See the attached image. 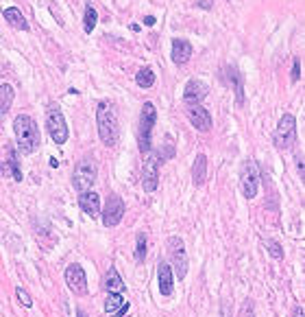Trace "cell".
<instances>
[{
  "label": "cell",
  "instance_id": "obj_1",
  "mask_svg": "<svg viewBox=\"0 0 305 317\" xmlns=\"http://www.w3.org/2000/svg\"><path fill=\"white\" fill-rule=\"evenodd\" d=\"M96 125H98V136L101 142L107 147H116L120 138V125H118V114L113 110L109 101H101L96 108Z\"/></svg>",
  "mask_w": 305,
  "mask_h": 317
},
{
  "label": "cell",
  "instance_id": "obj_2",
  "mask_svg": "<svg viewBox=\"0 0 305 317\" xmlns=\"http://www.w3.org/2000/svg\"><path fill=\"white\" fill-rule=\"evenodd\" d=\"M13 134H15L18 149H20V153H24V156H31V153H35L39 149V142H42V138H39V127L31 116H27V114L15 116Z\"/></svg>",
  "mask_w": 305,
  "mask_h": 317
},
{
  "label": "cell",
  "instance_id": "obj_3",
  "mask_svg": "<svg viewBox=\"0 0 305 317\" xmlns=\"http://www.w3.org/2000/svg\"><path fill=\"white\" fill-rule=\"evenodd\" d=\"M155 120H157V110H155V105L151 101H146L142 105V112H139V129H137V147L142 153L151 151Z\"/></svg>",
  "mask_w": 305,
  "mask_h": 317
},
{
  "label": "cell",
  "instance_id": "obj_4",
  "mask_svg": "<svg viewBox=\"0 0 305 317\" xmlns=\"http://www.w3.org/2000/svg\"><path fill=\"white\" fill-rule=\"evenodd\" d=\"M46 129H48V134H51L53 142L63 144L68 140V125H65L63 112L59 105H55V103H51L46 108Z\"/></svg>",
  "mask_w": 305,
  "mask_h": 317
},
{
  "label": "cell",
  "instance_id": "obj_5",
  "mask_svg": "<svg viewBox=\"0 0 305 317\" xmlns=\"http://www.w3.org/2000/svg\"><path fill=\"white\" fill-rule=\"evenodd\" d=\"M161 156L157 151H148L142 162V188L144 193H155L159 186V166H161Z\"/></svg>",
  "mask_w": 305,
  "mask_h": 317
},
{
  "label": "cell",
  "instance_id": "obj_6",
  "mask_svg": "<svg viewBox=\"0 0 305 317\" xmlns=\"http://www.w3.org/2000/svg\"><path fill=\"white\" fill-rule=\"evenodd\" d=\"M168 258H170V269L179 280H183L187 276V254L185 245L181 237H170L168 239Z\"/></svg>",
  "mask_w": 305,
  "mask_h": 317
},
{
  "label": "cell",
  "instance_id": "obj_7",
  "mask_svg": "<svg viewBox=\"0 0 305 317\" xmlns=\"http://www.w3.org/2000/svg\"><path fill=\"white\" fill-rule=\"evenodd\" d=\"M96 175H98V168H96V162L92 158H83L74 166V173H72V184L74 188L79 193H85V191H92V186L96 182Z\"/></svg>",
  "mask_w": 305,
  "mask_h": 317
},
{
  "label": "cell",
  "instance_id": "obj_8",
  "mask_svg": "<svg viewBox=\"0 0 305 317\" xmlns=\"http://www.w3.org/2000/svg\"><path fill=\"white\" fill-rule=\"evenodd\" d=\"M273 138H275V147L281 149V151H288V149L294 147V142H296V118L292 114H284V116L279 118Z\"/></svg>",
  "mask_w": 305,
  "mask_h": 317
},
{
  "label": "cell",
  "instance_id": "obj_9",
  "mask_svg": "<svg viewBox=\"0 0 305 317\" xmlns=\"http://www.w3.org/2000/svg\"><path fill=\"white\" fill-rule=\"evenodd\" d=\"M257 184H260V166L255 160H244L240 168V188L246 199H253L257 195Z\"/></svg>",
  "mask_w": 305,
  "mask_h": 317
},
{
  "label": "cell",
  "instance_id": "obj_10",
  "mask_svg": "<svg viewBox=\"0 0 305 317\" xmlns=\"http://www.w3.org/2000/svg\"><path fill=\"white\" fill-rule=\"evenodd\" d=\"M125 213H127V206H125V201H122V197L116 195V193H111L109 199H107V204H105V210L101 213L103 215V225L105 227H116L122 221Z\"/></svg>",
  "mask_w": 305,
  "mask_h": 317
},
{
  "label": "cell",
  "instance_id": "obj_11",
  "mask_svg": "<svg viewBox=\"0 0 305 317\" xmlns=\"http://www.w3.org/2000/svg\"><path fill=\"white\" fill-rule=\"evenodd\" d=\"M185 114H187L190 123H192V127L196 129V132L207 134L209 129H212V125H214L209 110L203 108L201 103H187V105H185Z\"/></svg>",
  "mask_w": 305,
  "mask_h": 317
},
{
  "label": "cell",
  "instance_id": "obj_12",
  "mask_svg": "<svg viewBox=\"0 0 305 317\" xmlns=\"http://www.w3.org/2000/svg\"><path fill=\"white\" fill-rule=\"evenodd\" d=\"M65 284H68V289L74 295H79V298L87 295V276L79 263L68 265V269H65Z\"/></svg>",
  "mask_w": 305,
  "mask_h": 317
},
{
  "label": "cell",
  "instance_id": "obj_13",
  "mask_svg": "<svg viewBox=\"0 0 305 317\" xmlns=\"http://www.w3.org/2000/svg\"><path fill=\"white\" fill-rule=\"evenodd\" d=\"M157 284H159V293L163 298H170L175 291V273H172L168 261H159L157 265Z\"/></svg>",
  "mask_w": 305,
  "mask_h": 317
},
{
  "label": "cell",
  "instance_id": "obj_14",
  "mask_svg": "<svg viewBox=\"0 0 305 317\" xmlns=\"http://www.w3.org/2000/svg\"><path fill=\"white\" fill-rule=\"evenodd\" d=\"M209 94V88L203 83L201 79H190L185 83V90H183V103H201L205 96Z\"/></svg>",
  "mask_w": 305,
  "mask_h": 317
},
{
  "label": "cell",
  "instance_id": "obj_15",
  "mask_svg": "<svg viewBox=\"0 0 305 317\" xmlns=\"http://www.w3.org/2000/svg\"><path fill=\"white\" fill-rule=\"evenodd\" d=\"M79 206L87 217L96 219L98 215H101V195L94 193V191L79 193Z\"/></svg>",
  "mask_w": 305,
  "mask_h": 317
},
{
  "label": "cell",
  "instance_id": "obj_16",
  "mask_svg": "<svg viewBox=\"0 0 305 317\" xmlns=\"http://www.w3.org/2000/svg\"><path fill=\"white\" fill-rule=\"evenodd\" d=\"M172 61L177 64V66H185L190 61V57H192V44L187 42L183 37H175L172 39Z\"/></svg>",
  "mask_w": 305,
  "mask_h": 317
},
{
  "label": "cell",
  "instance_id": "obj_17",
  "mask_svg": "<svg viewBox=\"0 0 305 317\" xmlns=\"http://www.w3.org/2000/svg\"><path fill=\"white\" fill-rule=\"evenodd\" d=\"M227 79H229V86H231V90L236 94V103L242 108L244 105V77H242V72L236 66H227Z\"/></svg>",
  "mask_w": 305,
  "mask_h": 317
},
{
  "label": "cell",
  "instance_id": "obj_18",
  "mask_svg": "<svg viewBox=\"0 0 305 317\" xmlns=\"http://www.w3.org/2000/svg\"><path fill=\"white\" fill-rule=\"evenodd\" d=\"M205 180H207V156L199 153L192 164V182H194V186H203Z\"/></svg>",
  "mask_w": 305,
  "mask_h": 317
},
{
  "label": "cell",
  "instance_id": "obj_19",
  "mask_svg": "<svg viewBox=\"0 0 305 317\" xmlns=\"http://www.w3.org/2000/svg\"><path fill=\"white\" fill-rule=\"evenodd\" d=\"M105 289H107V293H122V289H125V280H122V276L118 273L116 267H109V269H107Z\"/></svg>",
  "mask_w": 305,
  "mask_h": 317
},
{
  "label": "cell",
  "instance_id": "obj_20",
  "mask_svg": "<svg viewBox=\"0 0 305 317\" xmlns=\"http://www.w3.org/2000/svg\"><path fill=\"white\" fill-rule=\"evenodd\" d=\"M5 20L9 22L13 29L29 31V22H27V18L22 15V11L18 9V7H7V9H5Z\"/></svg>",
  "mask_w": 305,
  "mask_h": 317
},
{
  "label": "cell",
  "instance_id": "obj_21",
  "mask_svg": "<svg viewBox=\"0 0 305 317\" xmlns=\"http://www.w3.org/2000/svg\"><path fill=\"white\" fill-rule=\"evenodd\" d=\"M11 103H13V88L9 83H3L0 86V120L11 110Z\"/></svg>",
  "mask_w": 305,
  "mask_h": 317
},
{
  "label": "cell",
  "instance_id": "obj_22",
  "mask_svg": "<svg viewBox=\"0 0 305 317\" xmlns=\"http://www.w3.org/2000/svg\"><path fill=\"white\" fill-rule=\"evenodd\" d=\"M125 302H127V300L122 298L120 293H107V298H105V313L113 317L122 308V304H125Z\"/></svg>",
  "mask_w": 305,
  "mask_h": 317
},
{
  "label": "cell",
  "instance_id": "obj_23",
  "mask_svg": "<svg viewBox=\"0 0 305 317\" xmlns=\"http://www.w3.org/2000/svg\"><path fill=\"white\" fill-rule=\"evenodd\" d=\"M96 24H98V13H96V9L92 7V3L87 0V3H85V15H83V29H85L87 35L96 29Z\"/></svg>",
  "mask_w": 305,
  "mask_h": 317
},
{
  "label": "cell",
  "instance_id": "obj_24",
  "mask_svg": "<svg viewBox=\"0 0 305 317\" xmlns=\"http://www.w3.org/2000/svg\"><path fill=\"white\" fill-rule=\"evenodd\" d=\"M135 83L139 88H144V90H148V88H153L155 86V72L153 68H142V70H137V75H135Z\"/></svg>",
  "mask_w": 305,
  "mask_h": 317
},
{
  "label": "cell",
  "instance_id": "obj_25",
  "mask_svg": "<svg viewBox=\"0 0 305 317\" xmlns=\"http://www.w3.org/2000/svg\"><path fill=\"white\" fill-rule=\"evenodd\" d=\"M135 261L137 263H144V258H146V234L144 232H139L137 237H135Z\"/></svg>",
  "mask_w": 305,
  "mask_h": 317
},
{
  "label": "cell",
  "instance_id": "obj_26",
  "mask_svg": "<svg viewBox=\"0 0 305 317\" xmlns=\"http://www.w3.org/2000/svg\"><path fill=\"white\" fill-rule=\"evenodd\" d=\"M264 247H266L268 254L273 256V258H277V261H281V258H284V247L279 245L277 241H273V239H266V241H264Z\"/></svg>",
  "mask_w": 305,
  "mask_h": 317
},
{
  "label": "cell",
  "instance_id": "obj_27",
  "mask_svg": "<svg viewBox=\"0 0 305 317\" xmlns=\"http://www.w3.org/2000/svg\"><path fill=\"white\" fill-rule=\"evenodd\" d=\"M9 162V168H11V175L15 182H22V168H20V162H18V156H15V151H11V158L7 160Z\"/></svg>",
  "mask_w": 305,
  "mask_h": 317
},
{
  "label": "cell",
  "instance_id": "obj_28",
  "mask_svg": "<svg viewBox=\"0 0 305 317\" xmlns=\"http://www.w3.org/2000/svg\"><path fill=\"white\" fill-rule=\"evenodd\" d=\"M15 295H18V300H20V304H22V306H27V308L33 306V298L29 295V291H27V289L18 287V289H15Z\"/></svg>",
  "mask_w": 305,
  "mask_h": 317
},
{
  "label": "cell",
  "instance_id": "obj_29",
  "mask_svg": "<svg viewBox=\"0 0 305 317\" xmlns=\"http://www.w3.org/2000/svg\"><path fill=\"white\" fill-rule=\"evenodd\" d=\"M301 79V59L294 57V64H292V81H299Z\"/></svg>",
  "mask_w": 305,
  "mask_h": 317
},
{
  "label": "cell",
  "instance_id": "obj_30",
  "mask_svg": "<svg viewBox=\"0 0 305 317\" xmlns=\"http://www.w3.org/2000/svg\"><path fill=\"white\" fill-rule=\"evenodd\" d=\"M129 308H131V304H129V302H125V304H122V308H120V311H118L116 315H113V317H125V315L129 313Z\"/></svg>",
  "mask_w": 305,
  "mask_h": 317
},
{
  "label": "cell",
  "instance_id": "obj_31",
  "mask_svg": "<svg viewBox=\"0 0 305 317\" xmlns=\"http://www.w3.org/2000/svg\"><path fill=\"white\" fill-rule=\"evenodd\" d=\"M305 315V311H303V304H296L294 308H292V317H303Z\"/></svg>",
  "mask_w": 305,
  "mask_h": 317
},
{
  "label": "cell",
  "instance_id": "obj_32",
  "mask_svg": "<svg viewBox=\"0 0 305 317\" xmlns=\"http://www.w3.org/2000/svg\"><path fill=\"white\" fill-rule=\"evenodd\" d=\"M220 317H231V311H229L227 302H222V306H220Z\"/></svg>",
  "mask_w": 305,
  "mask_h": 317
},
{
  "label": "cell",
  "instance_id": "obj_33",
  "mask_svg": "<svg viewBox=\"0 0 305 317\" xmlns=\"http://www.w3.org/2000/svg\"><path fill=\"white\" fill-rule=\"evenodd\" d=\"M7 173H11V168H9V162H0V177L7 175Z\"/></svg>",
  "mask_w": 305,
  "mask_h": 317
},
{
  "label": "cell",
  "instance_id": "obj_34",
  "mask_svg": "<svg viewBox=\"0 0 305 317\" xmlns=\"http://www.w3.org/2000/svg\"><path fill=\"white\" fill-rule=\"evenodd\" d=\"M196 5H199L201 9H212V0H199Z\"/></svg>",
  "mask_w": 305,
  "mask_h": 317
},
{
  "label": "cell",
  "instance_id": "obj_35",
  "mask_svg": "<svg viewBox=\"0 0 305 317\" xmlns=\"http://www.w3.org/2000/svg\"><path fill=\"white\" fill-rule=\"evenodd\" d=\"M296 168H299V173H301V177H303V156L296 158Z\"/></svg>",
  "mask_w": 305,
  "mask_h": 317
},
{
  "label": "cell",
  "instance_id": "obj_36",
  "mask_svg": "<svg viewBox=\"0 0 305 317\" xmlns=\"http://www.w3.org/2000/svg\"><path fill=\"white\" fill-rule=\"evenodd\" d=\"M144 24H146V27H153V24H155V15H146Z\"/></svg>",
  "mask_w": 305,
  "mask_h": 317
},
{
  "label": "cell",
  "instance_id": "obj_37",
  "mask_svg": "<svg viewBox=\"0 0 305 317\" xmlns=\"http://www.w3.org/2000/svg\"><path fill=\"white\" fill-rule=\"evenodd\" d=\"M77 317H87V315H85L83 311H77Z\"/></svg>",
  "mask_w": 305,
  "mask_h": 317
}]
</instances>
